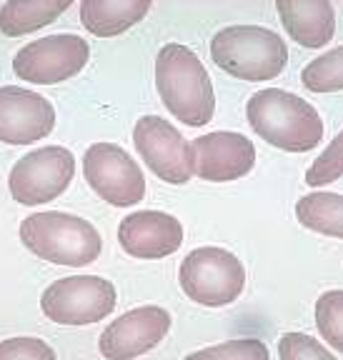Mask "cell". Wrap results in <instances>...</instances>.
<instances>
[{"label":"cell","instance_id":"6","mask_svg":"<svg viewBox=\"0 0 343 360\" xmlns=\"http://www.w3.org/2000/svg\"><path fill=\"white\" fill-rule=\"evenodd\" d=\"M118 292L111 281L101 276L61 278L45 288L40 308L45 318L58 326H90L116 310Z\"/></svg>","mask_w":343,"mask_h":360},{"label":"cell","instance_id":"5","mask_svg":"<svg viewBox=\"0 0 343 360\" xmlns=\"http://www.w3.org/2000/svg\"><path fill=\"white\" fill-rule=\"evenodd\" d=\"M178 281L188 300L206 308H225L241 298L246 288V268L225 248H196L183 258Z\"/></svg>","mask_w":343,"mask_h":360},{"label":"cell","instance_id":"21","mask_svg":"<svg viewBox=\"0 0 343 360\" xmlns=\"http://www.w3.org/2000/svg\"><path fill=\"white\" fill-rule=\"evenodd\" d=\"M183 360H270L268 345L258 338H236L218 345H208Z\"/></svg>","mask_w":343,"mask_h":360},{"label":"cell","instance_id":"11","mask_svg":"<svg viewBox=\"0 0 343 360\" xmlns=\"http://www.w3.org/2000/svg\"><path fill=\"white\" fill-rule=\"evenodd\" d=\"M170 326H173V318L166 308L141 305L123 313L118 321H113L103 330L98 348L108 360H133L158 348V343L168 335Z\"/></svg>","mask_w":343,"mask_h":360},{"label":"cell","instance_id":"13","mask_svg":"<svg viewBox=\"0 0 343 360\" xmlns=\"http://www.w3.org/2000/svg\"><path fill=\"white\" fill-rule=\"evenodd\" d=\"M193 146V173L208 183H231L248 175L256 165V146L233 130L201 135Z\"/></svg>","mask_w":343,"mask_h":360},{"label":"cell","instance_id":"17","mask_svg":"<svg viewBox=\"0 0 343 360\" xmlns=\"http://www.w3.org/2000/svg\"><path fill=\"white\" fill-rule=\"evenodd\" d=\"M73 0H8L0 8V33L20 38L51 25Z\"/></svg>","mask_w":343,"mask_h":360},{"label":"cell","instance_id":"7","mask_svg":"<svg viewBox=\"0 0 343 360\" xmlns=\"http://www.w3.org/2000/svg\"><path fill=\"white\" fill-rule=\"evenodd\" d=\"M75 175L73 153L63 146H45L30 150L13 165L8 175L13 200L20 205H43L68 191Z\"/></svg>","mask_w":343,"mask_h":360},{"label":"cell","instance_id":"14","mask_svg":"<svg viewBox=\"0 0 343 360\" xmlns=\"http://www.w3.org/2000/svg\"><path fill=\"white\" fill-rule=\"evenodd\" d=\"M118 243L138 260H161L183 245V225L163 210H138L120 220Z\"/></svg>","mask_w":343,"mask_h":360},{"label":"cell","instance_id":"3","mask_svg":"<svg viewBox=\"0 0 343 360\" xmlns=\"http://www.w3.org/2000/svg\"><path fill=\"white\" fill-rule=\"evenodd\" d=\"M20 240L40 260L66 268L90 265L103 250V238L93 223L58 210L28 215L20 223Z\"/></svg>","mask_w":343,"mask_h":360},{"label":"cell","instance_id":"15","mask_svg":"<svg viewBox=\"0 0 343 360\" xmlns=\"http://www.w3.org/2000/svg\"><path fill=\"white\" fill-rule=\"evenodd\" d=\"M276 8L288 38L301 48H323L336 33L331 0H276Z\"/></svg>","mask_w":343,"mask_h":360},{"label":"cell","instance_id":"12","mask_svg":"<svg viewBox=\"0 0 343 360\" xmlns=\"http://www.w3.org/2000/svg\"><path fill=\"white\" fill-rule=\"evenodd\" d=\"M56 128V108L48 98L28 88H0V143L30 146Z\"/></svg>","mask_w":343,"mask_h":360},{"label":"cell","instance_id":"10","mask_svg":"<svg viewBox=\"0 0 343 360\" xmlns=\"http://www.w3.org/2000/svg\"><path fill=\"white\" fill-rule=\"evenodd\" d=\"M133 146L143 163L170 186H186L193 178V146L173 123L161 115H143L133 128Z\"/></svg>","mask_w":343,"mask_h":360},{"label":"cell","instance_id":"1","mask_svg":"<svg viewBox=\"0 0 343 360\" xmlns=\"http://www.w3.org/2000/svg\"><path fill=\"white\" fill-rule=\"evenodd\" d=\"M156 88L170 115L188 128H203L213 120L216 93L211 75L186 45L168 43L158 51Z\"/></svg>","mask_w":343,"mask_h":360},{"label":"cell","instance_id":"20","mask_svg":"<svg viewBox=\"0 0 343 360\" xmlns=\"http://www.w3.org/2000/svg\"><path fill=\"white\" fill-rule=\"evenodd\" d=\"M316 328L328 348L343 353V290H326L316 300Z\"/></svg>","mask_w":343,"mask_h":360},{"label":"cell","instance_id":"24","mask_svg":"<svg viewBox=\"0 0 343 360\" xmlns=\"http://www.w3.org/2000/svg\"><path fill=\"white\" fill-rule=\"evenodd\" d=\"M0 360H56V353L40 338H8L0 343Z\"/></svg>","mask_w":343,"mask_h":360},{"label":"cell","instance_id":"2","mask_svg":"<svg viewBox=\"0 0 343 360\" xmlns=\"http://www.w3.org/2000/svg\"><path fill=\"white\" fill-rule=\"evenodd\" d=\"M248 125L268 146L286 153L313 150L323 141V120L304 98L281 88H266L248 98Z\"/></svg>","mask_w":343,"mask_h":360},{"label":"cell","instance_id":"9","mask_svg":"<svg viewBox=\"0 0 343 360\" xmlns=\"http://www.w3.org/2000/svg\"><path fill=\"white\" fill-rule=\"evenodd\" d=\"M90 48L83 38L73 33L45 35L33 40L13 58V70L20 80L33 85H56L73 78L85 68Z\"/></svg>","mask_w":343,"mask_h":360},{"label":"cell","instance_id":"22","mask_svg":"<svg viewBox=\"0 0 343 360\" xmlns=\"http://www.w3.org/2000/svg\"><path fill=\"white\" fill-rule=\"evenodd\" d=\"M343 178V130L328 143V148L316 158L313 165L306 170V183L313 188H323Z\"/></svg>","mask_w":343,"mask_h":360},{"label":"cell","instance_id":"18","mask_svg":"<svg viewBox=\"0 0 343 360\" xmlns=\"http://www.w3.org/2000/svg\"><path fill=\"white\" fill-rule=\"evenodd\" d=\"M296 218L304 228L328 238L343 240V195L331 191H316L296 202Z\"/></svg>","mask_w":343,"mask_h":360},{"label":"cell","instance_id":"16","mask_svg":"<svg viewBox=\"0 0 343 360\" xmlns=\"http://www.w3.org/2000/svg\"><path fill=\"white\" fill-rule=\"evenodd\" d=\"M153 0H80V22L98 38H113L138 25Z\"/></svg>","mask_w":343,"mask_h":360},{"label":"cell","instance_id":"4","mask_svg":"<svg viewBox=\"0 0 343 360\" xmlns=\"http://www.w3.org/2000/svg\"><path fill=\"white\" fill-rule=\"evenodd\" d=\"M211 58L223 73L248 83H263L283 73L286 40L263 25H228L211 40Z\"/></svg>","mask_w":343,"mask_h":360},{"label":"cell","instance_id":"19","mask_svg":"<svg viewBox=\"0 0 343 360\" xmlns=\"http://www.w3.org/2000/svg\"><path fill=\"white\" fill-rule=\"evenodd\" d=\"M301 83L313 93L343 90V45L311 60L301 73Z\"/></svg>","mask_w":343,"mask_h":360},{"label":"cell","instance_id":"8","mask_svg":"<svg viewBox=\"0 0 343 360\" xmlns=\"http://www.w3.org/2000/svg\"><path fill=\"white\" fill-rule=\"evenodd\" d=\"M83 175L90 191L116 208L138 205L146 195L141 165L116 143H93L83 155Z\"/></svg>","mask_w":343,"mask_h":360},{"label":"cell","instance_id":"23","mask_svg":"<svg viewBox=\"0 0 343 360\" xmlns=\"http://www.w3.org/2000/svg\"><path fill=\"white\" fill-rule=\"evenodd\" d=\"M278 358L281 360H336V355L316 338L306 333H286L278 340Z\"/></svg>","mask_w":343,"mask_h":360}]
</instances>
